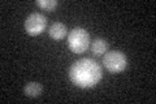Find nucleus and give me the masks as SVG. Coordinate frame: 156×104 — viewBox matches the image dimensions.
<instances>
[{"mask_svg": "<svg viewBox=\"0 0 156 104\" xmlns=\"http://www.w3.org/2000/svg\"><path fill=\"white\" fill-rule=\"evenodd\" d=\"M103 77V70L99 63L89 57L80 59L73 63L69 69V78L76 85L81 88H91L96 86Z\"/></svg>", "mask_w": 156, "mask_h": 104, "instance_id": "nucleus-1", "label": "nucleus"}, {"mask_svg": "<svg viewBox=\"0 0 156 104\" xmlns=\"http://www.w3.org/2000/svg\"><path fill=\"white\" fill-rule=\"evenodd\" d=\"M90 46V35L83 27H74L68 35V47L73 53H83Z\"/></svg>", "mask_w": 156, "mask_h": 104, "instance_id": "nucleus-2", "label": "nucleus"}, {"mask_svg": "<svg viewBox=\"0 0 156 104\" xmlns=\"http://www.w3.org/2000/svg\"><path fill=\"white\" fill-rule=\"evenodd\" d=\"M126 60L125 53H122L121 51H109L104 53L103 57V65L105 66V69H108L111 73H120L122 72L126 68Z\"/></svg>", "mask_w": 156, "mask_h": 104, "instance_id": "nucleus-3", "label": "nucleus"}, {"mask_svg": "<svg viewBox=\"0 0 156 104\" xmlns=\"http://www.w3.org/2000/svg\"><path fill=\"white\" fill-rule=\"evenodd\" d=\"M47 26V18L42 13H31L25 20V30L29 35H39Z\"/></svg>", "mask_w": 156, "mask_h": 104, "instance_id": "nucleus-4", "label": "nucleus"}, {"mask_svg": "<svg viewBox=\"0 0 156 104\" xmlns=\"http://www.w3.org/2000/svg\"><path fill=\"white\" fill-rule=\"evenodd\" d=\"M48 34H50V37L52 39H55V41H61L62 38L66 37L68 30H66V26L64 23L55 22V23L51 25L50 29H48Z\"/></svg>", "mask_w": 156, "mask_h": 104, "instance_id": "nucleus-5", "label": "nucleus"}, {"mask_svg": "<svg viewBox=\"0 0 156 104\" xmlns=\"http://www.w3.org/2000/svg\"><path fill=\"white\" fill-rule=\"evenodd\" d=\"M108 49V43L103 38H96L91 44V51L95 56H101L104 55Z\"/></svg>", "mask_w": 156, "mask_h": 104, "instance_id": "nucleus-6", "label": "nucleus"}, {"mask_svg": "<svg viewBox=\"0 0 156 104\" xmlns=\"http://www.w3.org/2000/svg\"><path fill=\"white\" fill-rule=\"evenodd\" d=\"M23 92H25L26 96L37 98L42 94V85L38 82H29L27 85L23 87Z\"/></svg>", "mask_w": 156, "mask_h": 104, "instance_id": "nucleus-7", "label": "nucleus"}, {"mask_svg": "<svg viewBox=\"0 0 156 104\" xmlns=\"http://www.w3.org/2000/svg\"><path fill=\"white\" fill-rule=\"evenodd\" d=\"M35 3L38 7H41L42 9H46L48 12H52L58 5V2H56V0H37Z\"/></svg>", "mask_w": 156, "mask_h": 104, "instance_id": "nucleus-8", "label": "nucleus"}]
</instances>
